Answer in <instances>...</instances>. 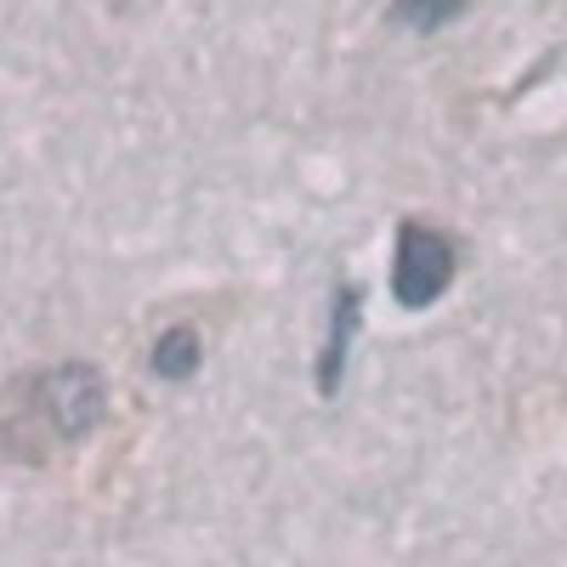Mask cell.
<instances>
[{
	"label": "cell",
	"mask_w": 567,
	"mask_h": 567,
	"mask_svg": "<svg viewBox=\"0 0 567 567\" xmlns=\"http://www.w3.org/2000/svg\"><path fill=\"white\" fill-rule=\"evenodd\" d=\"M449 284H454V245L443 239L437 227L403 221L398 227V261H392V296H398V307H409V312L432 307Z\"/></svg>",
	"instance_id": "1"
},
{
	"label": "cell",
	"mask_w": 567,
	"mask_h": 567,
	"mask_svg": "<svg viewBox=\"0 0 567 567\" xmlns=\"http://www.w3.org/2000/svg\"><path fill=\"white\" fill-rule=\"evenodd\" d=\"M34 403H40L45 420H52V432L74 443V437H85L91 425L103 420L109 392H103V381H97V369H91V363H63V369H52L34 386Z\"/></svg>",
	"instance_id": "2"
},
{
	"label": "cell",
	"mask_w": 567,
	"mask_h": 567,
	"mask_svg": "<svg viewBox=\"0 0 567 567\" xmlns=\"http://www.w3.org/2000/svg\"><path fill=\"white\" fill-rule=\"evenodd\" d=\"M199 363H205V341H199L194 323H171L165 336L154 341V374L159 381H187Z\"/></svg>",
	"instance_id": "3"
},
{
	"label": "cell",
	"mask_w": 567,
	"mask_h": 567,
	"mask_svg": "<svg viewBox=\"0 0 567 567\" xmlns=\"http://www.w3.org/2000/svg\"><path fill=\"white\" fill-rule=\"evenodd\" d=\"M352 323H358V290L347 284V290L336 296V336H329V347H323V369H318V392H323V398L341 386V369H347V341H352Z\"/></svg>",
	"instance_id": "4"
},
{
	"label": "cell",
	"mask_w": 567,
	"mask_h": 567,
	"mask_svg": "<svg viewBox=\"0 0 567 567\" xmlns=\"http://www.w3.org/2000/svg\"><path fill=\"white\" fill-rule=\"evenodd\" d=\"M465 7H471V0H398L392 18L409 23V29H420V34H432V29H443L449 18H460Z\"/></svg>",
	"instance_id": "5"
}]
</instances>
